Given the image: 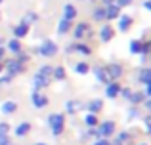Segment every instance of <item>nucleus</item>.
<instances>
[{
  "mask_svg": "<svg viewBox=\"0 0 151 145\" xmlns=\"http://www.w3.org/2000/svg\"><path fill=\"white\" fill-rule=\"evenodd\" d=\"M12 33H14V36L19 40V38H25L27 34H29V27L23 25V23H19V25H15L14 29H12Z\"/></svg>",
  "mask_w": 151,
  "mask_h": 145,
  "instance_id": "17",
  "label": "nucleus"
},
{
  "mask_svg": "<svg viewBox=\"0 0 151 145\" xmlns=\"http://www.w3.org/2000/svg\"><path fill=\"white\" fill-rule=\"evenodd\" d=\"M144 122H145V130H151V120H149V116H145V119H144Z\"/></svg>",
  "mask_w": 151,
  "mask_h": 145,
  "instance_id": "40",
  "label": "nucleus"
},
{
  "mask_svg": "<svg viewBox=\"0 0 151 145\" xmlns=\"http://www.w3.org/2000/svg\"><path fill=\"white\" fill-rule=\"evenodd\" d=\"M101 4H103V8H105V6H109V4H115V0H101Z\"/></svg>",
  "mask_w": 151,
  "mask_h": 145,
  "instance_id": "41",
  "label": "nucleus"
},
{
  "mask_svg": "<svg viewBox=\"0 0 151 145\" xmlns=\"http://www.w3.org/2000/svg\"><path fill=\"white\" fill-rule=\"evenodd\" d=\"M4 71V65H2V61H0V73H2Z\"/></svg>",
  "mask_w": 151,
  "mask_h": 145,
  "instance_id": "45",
  "label": "nucleus"
},
{
  "mask_svg": "<svg viewBox=\"0 0 151 145\" xmlns=\"http://www.w3.org/2000/svg\"><path fill=\"white\" fill-rule=\"evenodd\" d=\"M31 84H33V90H35V92H40L42 88H46V86L50 84V78L40 76V74H35L33 80H31Z\"/></svg>",
  "mask_w": 151,
  "mask_h": 145,
  "instance_id": "10",
  "label": "nucleus"
},
{
  "mask_svg": "<svg viewBox=\"0 0 151 145\" xmlns=\"http://www.w3.org/2000/svg\"><path fill=\"white\" fill-rule=\"evenodd\" d=\"M121 88H122V86L119 84L117 80L105 84V96H107V99H115V97L119 96V92H121Z\"/></svg>",
  "mask_w": 151,
  "mask_h": 145,
  "instance_id": "9",
  "label": "nucleus"
},
{
  "mask_svg": "<svg viewBox=\"0 0 151 145\" xmlns=\"http://www.w3.org/2000/svg\"><path fill=\"white\" fill-rule=\"evenodd\" d=\"M81 109H82V103H81V101H77V99H69L65 103V111L69 113V115H77Z\"/></svg>",
  "mask_w": 151,
  "mask_h": 145,
  "instance_id": "15",
  "label": "nucleus"
},
{
  "mask_svg": "<svg viewBox=\"0 0 151 145\" xmlns=\"http://www.w3.org/2000/svg\"><path fill=\"white\" fill-rule=\"evenodd\" d=\"M10 132V124L8 122H0V134H8Z\"/></svg>",
  "mask_w": 151,
  "mask_h": 145,
  "instance_id": "37",
  "label": "nucleus"
},
{
  "mask_svg": "<svg viewBox=\"0 0 151 145\" xmlns=\"http://www.w3.org/2000/svg\"><path fill=\"white\" fill-rule=\"evenodd\" d=\"M88 2H94V0H88Z\"/></svg>",
  "mask_w": 151,
  "mask_h": 145,
  "instance_id": "49",
  "label": "nucleus"
},
{
  "mask_svg": "<svg viewBox=\"0 0 151 145\" xmlns=\"http://www.w3.org/2000/svg\"><path fill=\"white\" fill-rule=\"evenodd\" d=\"M144 8H145V10H151V2H149V0H145V2H144Z\"/></svg>",
  "mask_w": 151,
  "mask_h": 145,
  "instance_id": "42",
  "label": "nucleus"
},
{
  "mask_svg": "<svg viewBox=\"0 0 151 145\" xmlns=\"http://www.w3.org/2000/svg\"><path fill=\"white\" fill-rule=\"evenodd\" d=\"M138 115H140V113H138V107H136V105H134V107L130 109V113H128V119H136Z\"/></svg>",
  "mask_w": 151,
  "mask_h": 145,
  "instance_id": "38",
  "label": "nucleus"
},
{
  "mask_svg": "<svg viewBox=\"0 0 151 145\" xmlns=\"http://www.w3.org/2000/svg\"><path fill=\"white\" fill-rule=\"evenodd\" d=\"M4 69L8 71V74H10V76L15 78L19 73H23V69H25V67H23V63H19V61L14 57V59H8L6 63H4Z\"/></svg>",
  "mask_w": 151,
  "mask_h": 145,
  "instance_id": "4",
  "label": "nucleus"
},
{
  "mask_svg": "<svg viewBox=\"0 0 151 145\" xmlns=\"http://www.w3.org/2000/svg\"><path fill=\"white\" fill-rule=\"evenodd\" d=\"M75 52L77 54H82V56H92V48H90L88 44H84V42H77V44H75Z\"/></svg>",
  "mask_w": 151,
  "mask_h": 145,
  "instance_id": "22",
  "label": "nucleus"
},
{
  "mask_svg": "<svg viewBox=\"0 0 151 145\" xmlns=\"http://www.w3.org/2000/svg\"><path fill=\"white\" fill-rule=\"evenodd\" d=\"M78 15V10L75 4H65L63 6V19H67V21H73V19H77Z\"/></svg>",
  "mask_w": 151,
  "mask_h": 145,
  "instance_id": "13",
  "label": "nucleus"
},
{
  "mask_svg": "<svg viewBox=\"0 0 151 145\" xmlns=\"http://www.w3.org/2000/svg\"><path fill=\"white\" fill-rule=\"evenodd\" d=\"M117 141L121 145H128L130 143V134H128V132H121V134L117 136Z\"/></svg>",
  "mask_w": 151,
  "mask_h": 145,
  "instance_id": "32",
  "label": "nucleus"
},
{
  "mask_svg": "<svg viewBox=\"0 0 151 145\" xmlns=\"http://www.w3.org/2000/svg\"><path fill=\"white\" fill-rule=\"evenodd\" d=\"M140 145H147V143H140Z\"/></svg>",
  "mask_w": 151,
  "mask_h": 145,
  "instance_id": "47",
  "label": "nucleus"
},
{
  "mask_svg": "<svg viewBox=\"0 0 151 145\" xmlns=\"http://www.w3.org/2000/svg\"><path fill=\"white\" fill-rule=\"evenodd\" d=\"M90 33V25L88 23H77V27L73 29V36L77 42H81L82 38H86V34Z\"/></svg>",
  "mask_w": 151,
  "mask_h": 145,
  "instance_id": "7",
  "label": "nucleus"
},
{
  "mask_svg": "<svg viewBox=\"0 0 151 145\" xmlns=\"http://www.w3.org/2000/svg\"><path fill=\"white\" fill-rule=\"evenodd\" d=\"M134 19L130 17V15H119V23H117V29L121 31V33H126V31H130V27H132Z\"/></svg>",
  "mask_w": 151,
  "mask_h": 145,
  "instance_id": "12",
  "label": "nucleus"
},
{
  "mask_svg": "<svg viewBox=\"0 0 151 145\" xmlns=\"http://www.w3.org/2000/svg\"><path fill=\"white\" fill-rule=\"evenodd\" d=\"M113 36H115V29L107 23V25H103L101 29H100V38H101V42H109V40H113Z\"/></svg>",
  "mask_w": 151,
  "mask_h": 145,
  "instance_id": "14",
  "label": "nucleus"
},
{
  "mask_svg": "<svg viewBox=\"0 0 151 145\" xmlns=\"http://www.w3.org/2000/svg\"><path fill=\"white\" fill-rule=\"evenodd\" d=\"M8 52H12L14 56H17V54H21V42L17 40V38H12L10 42H8Z\"/></svg>",
  "mask_w": 151,
  "mask_h": 145,
  "instance_id": "20",
  "label": "nucleus"
},
{
  "mask_svg": "<svg viewBox=\"0 0 151 145\" xmlns=\"http://www.w3.org/2000/svg\"><path fill=\"white\" fill-rule=\"evenodd\" d=\"M2 2H4V0H0V4H2Z\"/></svg>",
  "mask_w": 151,
  "mask_h": 145,
  "instance_id": "50",
  "label": "nucleus"
},
{
  "mask_svg": "<svg viewBox=\"0 0 151 145\" xmlns=\"http://www.w3.org/2000/svg\"><path fill=\"white\" fill-rule=\"evenodd\" d=\"M92 73H94V76H96V80L101 82V84H109V82H113L109 78V74H107V71H105L103 65H96V67L92 69Z\"/></svg>",
  "mask_w": 151,
  "mask_h": 145,
  "instance_id": "6",
  "label": "nucleus"
},
{
  "mask_svg": "<svg viewBox=\"0 0 151 145\" xmlns=\"http://www.w3.org/2000/svg\"><path fill=\"white\" fill-rule=\"evenodd\" d=\"M37 50V54L38 56H42V57H54V56H58V44H55L54 40H50V38H46V40H42V44L38 46V48H35Z\"/></svg>",
  "mask_w": 151,
  "mask_h": 145,
  "instance_id": "1",
  "label": "nucleus"
},
{
  "mask_svg": "<svg viewBox=\"0 0 151 145\" xmlns=\"http://www.w3.org/2000/svg\"><path fill=\"white\" fill-rule=\"evenodd\" d=\"M48 126L52 128V134L54 136H59L65 128V116L61 113H54V115L48 116Z\"/></svg>",
  "mask_w": 151,
  "mask_h": 145,
  "instance_id": "2",
  "label": "nucleus"
},
{
  "mask_svg": "<svg viewBox=\"0 0 151 145\" xmlns=\"http://www.w3.org/2000/svg\"><path fill=\"white\" fill-rule=\"evenodd\" d=\"M35 145H48V143H35Z\"/></svg>",
  "mask_w": 151,
  "mask_h": 145,
  "instance_id": "46",
  "label": "nucleus"
},
{
  "mask_svg": "<svg viewBox=\"0 0 151 145\" xmlns=\"http://www.w3.org/2000/svg\"><path fill=\"white\" fill-rule=\"evenodd\" d=\"M92 19H94V21H100V23L105 21V8H103V6L96 8V10L92 11Z\"/></svg>",
  "mask_w": 151,
  "mask_h": 145,
  "instance_id": "28",
  "label": "nucleus"
},
{
  "mask_svg": "<svg viewBox=\"0 0 151 145\" xmlns=\"http://www.w3.org/2000/svg\"><path fill=\"white\" fill-rule=\"evenodd\" d=\"M31 101H33V105H35L37 109H44L46 105L50 103V101H48V97H46L44 94L35 92V90H33V94H31Z\"/></svg>",
  "mask_w": 151,
  "mask_h": 145,
  "instance_id": "8",
  "label": "nucleus"
},
{
  "mask_svg": "<svg viewBox=\"0 0 151 145\" xmlns=\"http://www.w3.org/2000/svg\"><path fill=\"white\" fill-rule=\"evenodd\" d=\"M84 124L88 128H96L98 124H100V120H98V116L96 115H92V113H88V115L84 116Z\"/></svg>",
  "mask_w": 151,
  "mask_h": 145,
  "instance_id": "30",
  "label": "nucleus"
},
{
  "mask_svg": "<svg viewBox=\"0 0 151 145\" xmlns=\"http://www.w3.org/2000/svg\"><path fill=\"white\" fill-rule=\"evenodd\" d=\"M0 145H12L10 138H8V134H0Z\"/></svg>",
  "mask_w": 151,
  "mask_h": 145,
  "instance_id": "35",
  "label": "nucleus"
},
{
  "mask_svg": "<svg viewBox=\"0 0 151 145\" xmlns=\"http://www.w3.org/2000/svg\"><path fill=\"white\" fill-rule=\"evenodd\" d=\"M71 31V21H67V19H59V23H58V34L59 36H63L65 33H69Z\"/></svg>",
  "mask_w": 151,
  "mask_h": 145,
  "instance_id": "26",
  "label": "nucleus"
},
{
  "mask_svg": "<svg viewBox=\"0 0 151 145\" xmlns=\"http://www.w3.org/2000/svg\"><path fill=\"white\" fill-rule=\"evenodd\" d=\"M4 54H6V50H4V48H2V46H0V61H2V59H4Z\"/></svg>",
  "mask_w": 151,
  "mask_h": 145,
  "instance_id": "43",
  "label": "nucleus"
},
{
  "mask_svg": "<svg viewBox=\"0 0 151 145\" xmlns=\"http://www.w3.org/2000/svg\"><path fill=\"white\" fill-rule=\"evenodd\" d=\"M31 132V122H21L15 126V136L17 138H23V136H27Z\"/></svg>",
  "mask_w": 151,
  "mask_h": 145,
  "instance_id": "19",
  "label": "nucleus"
},
{
  "mask_svg": "<svg viewBox=\"0 0 151 145\" xmlns=\"http://www.w3.org/2000/svg\"><path fill=\"white\" fill-rule=\"evenodd\" d=\"M109 145H121V143H119L117 139H115V141H109Z\"/></svg>",
  "mask_w": 151,
  "mask_h": 145,
  "instance_id": "44",
  "label": "nucleus"
},
{
  "mask_svg": "<svg viewBox=\"0 0 151 145\" xmlns=\"http://www.w3.org/2000/svg\"><path fill=\"white\" fill-rule=\"evenodd\" d=\"M96 132H98V136H100V138L109 139V136L115 134V122H113V120H103L101 124H98Z\"/></svg>",
  "mask_w": 151,
  "mask_h": 145,
  "instance_id": "3",
  "label": "nucleus"
},
{
  "mask_svg": "<svg viewBox=\"0 0 151 145\" xmlns=\"http://www.w3.org/2000/svg\"><path fill=\"white\" fill-rule=\"evenodd\" d=\"M12 80H14V76H10V74H6V76H0V86H2V84H10Z\"/></svg>",
  "mask_w": 151,
  "mask_h": 145,
  "instance_id": "36",
  "label": "nucleus"
},
{
  "mask_svg": "<svg viewBox=\"0 0 151 145\" xmlns=\"http://www.w3.org/2000/svg\"><path fill=\"white\" fill-rule=\"evenodd\" d=\"M52 71H54V67H52V65H42V67L38 69V73H37V74H40V76H46V78H50V76H52Z\"/></svg>",
  "mask_w": 151,
  "mask_h": 145,
  "instance_id": "31",
  "label": "nucleus"
},
{
  "mask_svg": "<svg viewBox=\"0 0 151 145\" xmlns=\"http://www.w3.org/2000/svg\"><path fill=\"white\" fill-rule=\"evenodd\" d=\"M130 94H132V90H130V88H121V92H119V96H122L124 99H128V97H130Z\"/></svg>",
  "mask_w": 151,
  "mask_h": 145,
  "instance_id": "34",
  "label": "nucleus"
},
{
  "mask_svg": "<svg viewBox=\"0 0 151 145\" xmlns=\"http://www.w3.org/2000/svg\"><path fill=\"white\" fill-rule=\"evenodd\" d=\"M144 99H145V96H144V92H132L130 94V97H128V101L132 105H140V103H144Z\"/></svg>",
  "mask_w": 151,
  "mask_h": 145,
  "instance_id": "27",
  "label": "nucleus"
},
{
  "mask_svg": "<svg viewBox=\"0 0 151 145\" xmlns=\"http://www.w3.org/2000/svg\"><path fill=\"white\" fill-rule=\"evenodd\" d=\"M37 19H38V14H37V11H27V14L23 15L21 23H23V25H27V27H31L33 23H37Z\"/></svg>",
  "mask_w": 151,
  "mask_h": 145,
  "instance_id": "24",
  "label": "nucleus"
},
{
  "mask_svg": "<svg viewBox=\"0 0 151 145\" xmlns=\"http://www.w3.org/2000/svg\"><path fill=\"white\" fill-rule=\"evenodd\" d=\"M0 44H2V38H0Z\"/></svg>",
  "mask_w": 151,
  "mask_h": 145,
  "instance_id": "48",
  "label": "nucleus"
},
{
  "mask_svg": "<svg viewBox=\"0 0 151 145\" xmlns=\"http://www.w3.org/2000/svg\"><path fill=\"white\" fill-rule=\"evenodd\" d=\"M105 71H107V74H109L111 80H119V78L124 74V69H122L121 63H109V65H105Z\"/></svg>",
  "mask_w": 151,
  "mask_h": 145,
  "instance_id": "5",
  "label": "nucleus"
},
{
  "mask_svg": "<svg viewBox=\"0 0 151 145\" xmlns=\"http://www.w3.org/2000/svg\"><path fill=\"white\" fill-rule=\"evenodd\" d=\"M119 15H121V8L117 6V4H109V6H105V21H113V19H119Z\"/></svg>",
  "mask_w": 151,
  "mask_h": 145,
  "instance_id": "11",
  "label": "nucleus"
},
{
  "mask_svg": "<svg viewBox=\"0 0 151 145\" xmlns=\"http://www.w3.org/2000/svg\"><path fill=\"white\" fill-rule=\"evenodd\" d=\"M138 82H142V84H151V71L149 67H142L140 71H138Z\"/></svg>",
  "mask_w": 151,
  "mask_h": 145,
  "instance_id": "16",
  "label": "nucleus"
},
{
  "mask_svg": "<svg viewBox=\"0 0 151 145\" xmlns=\"http://www.w3.org/2000/svg\"><path fill=\"white\" fill-rule=\"evenodd\" d=\"M94 145H109V139H105V138H100Z\"/></svg>",
  "mask_w": 151,
  "mask_h": 145,
  "instance_id": "39",
  "label": "nucleus"
},
{
  "mask_svg": "<svg viewBox=\"0 0 151 145\" xmlns=\"http://www.w3.org/2000/svg\"><path fill=\"white\" fill-rule=\"evenodd\" d=\"M67 76V71L63 65H58V67H54V71H52V78L54 80H65Z\"/></svg>",
  "mask_w": 151,
  "mask_h": 145,
  "instance_id": "21",
  "label": "nucleus"
},
{
  "mask_svg": "<svg viewBox=\"0 0 151 145\" xmlns=\"http://www.w3.org/2000/svg\"><path fill=\"white\" fill-rule=\"evenodd\" d=\"M0 111H2L4 115H14V113L17 111V103H15V101H12V99H8V101H4V103H2Z\"/></svg>",
  "mask_w": 151,
  "mask_h": 145,
  "instance_id": "18",
  "label": "nucleus"
},
{
  "mask_svg": "<svg viewBox=\"0 0 151 145\" xmlns=\"http://www.w3.org/2000/svg\"><path fill=\"white\" fill-rule=\"evenodd\" d=\"M142 46H144L142 40H132L130 42V54H132V56H140L142 54Z\"/></svg>",
  "mask_w": 151,
  "mask_h": 145,
  "instance_id": "29",
  "label": "nucleus"
},
{
  "mask_svg": "<svg viewBox=\"0 0 151 145\" xmlns=\"http://www.w3.org/2000/svg\"><path fill=\"white\" fill-rule=\"evenodd\" d=\"M101 109H103V101L101 99H92L88 103V113H92V115H98Z\"/></svg>",
  "mask_w": 151,
  "mask_h": 145,
  "instance_id": "25",
  "label": "nucleus"
},
{
  "mask_svg": "<svg viewBox=\"0 0 151 145\" xmlns=\"http://www.w3.org/2000/svg\"><path fill=\"white\" fill-rule=\"evenodd\" d=\"M73 71L77 74H88L90 73V65L86 63V61H78V63L73 65Z\"/></svg>",
  "mask_w": 151,
  "mask_h": 145,
  "instance_id": "23",
  "label": "nucleus"
},
{
  "mask_svg": "<svg viewBox=\"0 0 151 145\" xmlns=\"http://www.w3.org/2000/svg\"><path fill=\"white\" fill-rule=\"evenodd\" d=\"M134 0H115V4H117L119 8H126V6H130Z\"/></svg>",
  "mask_w": 151,
  "mask_h": 145,
  "instance_id": "33",
  "label": "nucleus"
}]
</instances>
